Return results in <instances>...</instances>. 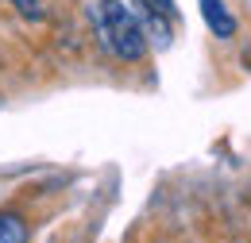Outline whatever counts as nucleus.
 Returning <instances> with one entry per match:
<instances>
[{"instance_id":"nucleus-1","label":"nucleus","mask_w":251,"mask_h":243,"mask_svg":"<svg viewBox=\"0 0 251 243\" xmlns=\"http://www.w3.org/2000/svg\"><path fill=\"white\" fill-rule=\"evenodd\" d=\"M93 20H97V31H100V43L116 58L139 62L147 54V35H143L135 12L124 0H100V8H93Z\"/></svg>"},{"instance_id":"nucleus-2","label":"nucleus","mask_w":251,"mask_h":243,"mask_svg":"<svg viewBox=\"0 0 251 243\" xmlns=\"http://www.w3.org/2000/svg\"><path fill=\"white\" fill-rule=\"evenodd\" d=\"M201 16H205V24H209V31L217 39H232L236 35V20L224 8V0H201Z\"/></svg>"},{"instance_id":"nucleus-3","label":"nucleus","mask_w":251,"mask_h":243,"mask_svg":"<svg viewBox=\"0 0 251 243\" xmlns=\"http://www.w3.org/2000/svg\"><path fill=\"white\" fill-rule=\"evenodd\" d=\"M0 243H27V220L20 213H0Z\"/></svg>"},{"instance_id":"nucleus-4","label":"nucleus","mask_w":251,"mask_h":243,"mask_svg":"<svg viewBox=\"0 0 251 243\" xmlns=\"http://www.w3.org/2000/svg\"><path fill=\"white\" fill-rule=\"evenodd\" d=\"M8 4H12V8H20V16H27V20H35V24H39V20L47 16L39 0H8Z\"/></svg>"}]
</instances>
